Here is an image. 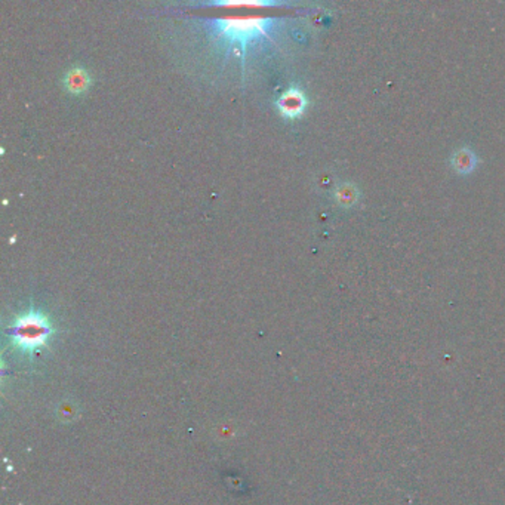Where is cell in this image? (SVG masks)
<instances>
[{"label":"cell","instance_id":"obj_1","mask_svg":"<svg viewBox=\"0 0 505 505\" xmlns=\"http://www.w3.org/2000/svg\"><path fill=\"white\" fill-rule=\"evenodd\" d=\"M273 17L260 14H227L212 21L215 28V39L224 40L227 46H238L242 51V57H246L249 43L255 39L267 37L268 27L274 23Z\"/></svg>","mask_w":505,"mask_h":505},{"label":"cell","instance_id":"obj_2","mask_svg":"<svg viewBox=\"0 0 505 505\" xmlns=\"http://www.w3.org/2000/svg\"><path fill=\"white\" fill-rule=\"evenodd\" d=\"M53 334L55 328L51 319L36 307H30L18 314L8 329L12 347L28 357L46 348Z\"/></svg>","mask_w":505,"mask_h":505},{"label":"cell","instance_id":"obj_3","mask_svg":"<svg viewBox=\"0 0 505 505\" xmlns=\"http://www.w3.org/2000/svg\"><path fill=\"white\" fill-rule=\"evenodd\" d=\"M305 105H307V98L304 92L301 91L298 86H291V88H287L276 101L278 113L286 117V119H298V117L304 113Z\"/></svg>","mask_w":505,"mask_h":505},{"label":"cell","instance_id":"obj_4","mask_svg":"<svg viewBox=\"0 0 505 505\" xmlns=\"http://www.w3.org/2000/svg\"><path fill=\"white\" fill-rule=\"evenodd\" d=\"M62 85L70 94L82 95L91 86V76L85 69L73 67L66 73V76L62 79Z\"/></svg>","mask_w":505,"mask_h":505},{"label":"cell","instance_id":"obj_5","mask_svg":"<svg viewBox=\"0 0 505 505\" xmlns=\"http://www.w3.org/2000/svg\"><path fill=\"white\" fill-rule=\"evenodd\" d=\"M211 6H222V8H229V9H243L248 8L251 10L254 9H263V8H273V6H278L281 3L274 2V0H220V2H212L209 3Z\"/></svg>","mask_w":505,"mask_h":505},{"label":"cell","instance_id":"obj_6","mask_svg":"<svg viewBox=\"0 0 505 505\" xmlns=\"http://www.w3.org/2000/svg\"><path fill=\"white\" fill-rule=\"evenodd\" d=\"M472 165H475V157H472V154L468 153L467 150L458 153V156H457V169L458 170H470L472 168Z\"/></svg>","mask_w":505,"mask_h":505}]
</instances>
